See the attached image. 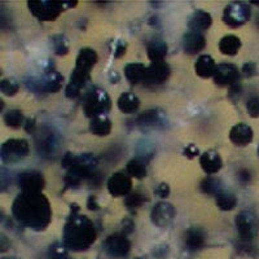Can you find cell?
Listing matches in <instances>:
<instances>
[{"label": "cell", "instance_id": "cell-46", "mask_svg": "<svg viewBox=\"0 0 259 259\" xmlns=\"http://www.w3.org/2000/svg\"><path fill=\"white\" fill-rule=\"evenodd\" d=\"M258 156H259V145H258Z\"/></svg>", "mask_w": 259, "mask_h": 259}, {"label": "cell", "instance_id": "cell-10", "mask_svg": "<svg viewBox=\"0 0 259 259\" xmlns=\"http://www.w3.org/2000/svg\"><path fill=\"white\" fill-rule=\"evenodd\" d=\"M152 222L159 228H166L174 221L175 209L168 202H158L152 210Z\"/></svg>", "mask_w": 259, "mask_h": 259}, {"label": "cell", "instance_id": "cell-33", "mask_svg": "<svg viewBox=\"0 0 259 259\" xmlns=\"http://www.w3.org/2000/svg\"><path fill=\"white\" fill-rule=\"evenodd\" d=\"M20 90V84L15 78H6L0 83V91L6 96H15Z\"/></svg>", "mask_w": 259, "mask_h": 259}, {"label": "cell", "instance_id": "cell-26", "mask_svg": "<svg viewBox=\"0 0 259 259\" xmlns=\"http://www.w3.org/2000/svg\"><path fill=\"white\" fill-rule=\"evenodd\" d=\"M148 57L152 62H161L167 55V45L162 40H154L148 45Z\"/></svg>", "mask_w": 259, "mask_h": 259}, {"label": "cell", "instance_id": "cell-11", "mask_svg": "<svg viewBox=\"0 0 259 259\" xmlns=\"http://www.w3.org/2000/svg\"><path fill=\"white\" fill-rule=\"evenodd\" d=\"M240 77L239 69L236 68L235 65L232 64H221L217 66V70H215L214 75V82L218 85H228L231 87L232 84L237 83Z\"/></svg>", "mask_w": 259, "mask_h": 259}, {"label": "cell", "instance_id": "cell-8", "mask_svg": "<svg viewBox=\"0 0 259 259\" xmlns=\"http://www.w3.org/2000/svg\"><path fill=\"white\" fill-rule=\"evenodd\" d=\"M30 12L40 21H53L56 20L64 12L65 3H56V2H29L27 3Z\"/></svg>", "mask_w": 259, "mask_h": 259}, {"label": "cell", "instance_id": "cell-22", "mask_svg": "<svg viewBox=\"0 0 259 259\" xmlns=\"http://www.w3.org/2000/svg\"><path fill=\"white\" fill-rule=\"evenodd\" d=\"M145 73H147V66L140 62H131L124 66V75H126L127 80L133 84L144 83Z\"/></svg>", "mask_w": 259, "mask_h": 259}, {"label": "cell", "instance_id": "cell-43", "mask_svg": "<svg viewBox=\"0 0 259 259\" xmlns=\"http://www.w3.org/2000/svg\"><path fill=\"white\" fill-rule=\"evenodd\" d=\"M240 94H241V85L239 84V82L235 83V84H232L230 87V94H228V96L231 97V99H233V97H240Z\"/></svg>", "mask_w": 259, "mask_h": 259}, {"label": "cell", "instance_id": "cell-19", "mask_svg": "<svg viewBox=\"0 0 259 259\" xmlns=\"http://www.w3.org/2000/svg\"><path fill=\"white\" fill-rule=\"evenodd\" d=\"M205 36L201 34V32L197 31H192L189 30L184 35V40H183V47H184V51L189 55H193V53H197L200 51H202L205 48Z\"/></svg>", "mask_w": 259, "mask_h": 259}, {"label": "cell", "instance_id": "cell-25", "mask_svg": "<svg viewBox=\"0 0 259 259\" xmlns=\"http://www.w3.org/2000/svg\"><path fill=\"white\" fill-rule=\"evenodd\" d=\"M90 131L97 136L109 135L112 131V122L106 115H99V117L92 118L91 123H90Z\"/></svg>", "mask_w": 259, "mask_h": 259}, {"label": "cell", "instance_id": "cell-21", "mask_svg": "<svg viewBox=\"0 0 259 259\" xmlns=\"http://www.w3.org/2000/svg\"><path fill=\"white\" fill-rule=\"evenodd\" d=\"M194 70L198 77L206 79L214 75L215 70H217V64H215L214 59L210 55H202L197 59L196 64H194Z\"/></svg>", "mask_w": 259, "mask_h": 259}, {"label": "cell", "instance_id": "cell-44", "mask_svg": "<svg viewBox=\"0 0 259 259\" xmlns=\"http://www.w3.org/2000/svg\"><path fill=\"white\" fill-rule=\"evenodd\" d=\"M87 205H89L90 210H97V209H99V205H97L96 198H95L94 196H91V197L89 198V203H87Z\"/></svg>", "mask_w": 259, "mask_h": 259}, {"label": "cell", "instance_id": "cell-28", "mask_svg": "<svg viewBox=\"0 0 259 259\" xmlns=\"http://www.w3.org/2000/svg\"><path fill=\"white\" fill-rule=\"evenodd\" d=\"M147 163L142 158H134L127 163V174L136 179L147 177Z\"/></svg>", "mask_w": 259, "mask_h": 259}, {"label": "cell", "instance_id": "cell-24", "mask_svg": "<svg viewBox=\"0 0 259 259\" xmlns=\"http://www.w3.org/2000/svg\"><path fill=\"white\" fill-rule=\"evenodd\" d=\"M240 48H241V40L239 36L233 35V34L223 36L219 41V51L226 56H235L240 51Z\"/></svg>", "mask_w": 259, "mask_h": 259}, {"label": "cell", "instance_id": "cell-41", "mask_svg": "<svg viewBox=\"0 0 259 259\" xmlns=\"http://www.w3.org/2000/svg\"><path fill=\"white\" fill-rule=\"evenodd\" d=\"M255 71H256V66L254 62H247V64H245L244 66H242V73H245V75H247V77L253 75Z\"/></svg>", "mask_w": 259, "mask_h": 259}, {"label": "cell", "instance_id": "cell-42", "mask_svg": "<svg viewBox=\"0 0 259 259\" xmlns=\"http://www.w3.org/2000/svg\"><path fill=\"white\" fill-rule=\"evenodd\" d=\"M237 179L242 183V184H247V183L250 182L251 177H250V172L247 170H240L239 174H237Z\"/></svg>", "mask_w": 259, "mask_h": 259}, {"label": "cell", "instance_id": "cell-40", "mask_svg": "<svg viewBox=\"0 0 259 259\" xmlns=\"http://www.w3.org/2000/svg\"><path fill=\"white\" fill-rule=\"evenodd\" d=\"M198 153H200V152H198V148L193 144L187 145L186 149H184V154H186L187 157H189V158H194V157H197Z\"/></svg>", "mask_w": 259, "mask_h": 259}, {"label": "cell", "instance_id": "cell-15", "mask_svg": "<svg viewBox=\"0 0 259 259\" xmlns=\"http://www.w3.org/2000/svg\"><path fill=\"white\" fill-rule=\"evenodd\" d=\"M254 139L253 128L246 123H237L231 128L230 140L239 147L250 144Z\"/></svg>", "mask_w": 259, "mask_h": 259}, {"label": "cell", "instance_id": "cell-34", "mask_svg": "<svg viewBox=\"0 0 259 259\" xmlns=\"http://www.w3.org/2000/svg\"><path fill=\"white\" fill-rule=\"evenodd\" d=\"M201 191L206 194H218L221 191V182L215 178H206L201 182Z\"/></svg>", "mask_w": 259, "mask_h": 259}, {"label": "cell", "instance_id": "cell-23", "mask_svg": "<svg viewBox=\"0 0 259 259\" xmlns=\"http://www.w3.org/2000/svg\"><path fill=\"white\" fill-rule=\"evenodd\" d=\"M117 105L118 109L121 110L122 113L133 114V113L138 112V109L140 108V100H139V97L135 94H133V92H124L118 99Z\"/></svg>", "mask_w": 259, "mask_h": 259}, {"label": "cell", "instance_id": "cell-3", "mask_svg": "<svg viewBox=\"0 0 259 259\" xmlns=\"http://www.w3.org/2000/svg\"><path fill=\"white\" fill-rule=\"evenodd\" d=\"M112 108V101H110L109 95L106 94L105 90L92 89L87 92L83 101V112L85 117L95 118L99 115H106Z\"/></svg>", "mask_w": 259, "mask_h": 259}, {"label": "cell", "instance_id": "cell-30", "mask_svg": "<svg viewBox=\"0 0 259 259\" xmlns=\"http://www.w3.org/2000/svg\"><path fill=\"white\" fill-rule=\"evenodd\" d=\"M217 206L223 211H230V210L235 209L237 205V200L232 193H227V192H219L215 198Z\"/></svg>", "mask_w": 259, "mask_h": 259}, {"label": "cell", "instance_id": "cell-13", "mask_svg": "<svg viewBox=\"0 0 259 259\" xmlns=\"http://www.w3.org/2000/svg\"><path fill=\"white\" fill-rule=\"evenodd\" d=\"M170 77V66L165 61L152 62L147 68L144 83L147 84H162Z\"/></svg>", "mask_w": 259, "mask_h": 259}, {"label": "cell", "instance_id": "cell-32", "mask_svg": "<svg viewBox=\"0 0 259 259\" xmlns=\"http://www.w3.org/2000/svg\"><path fill=\"white\" fill-rule=\"evenodd\" d=\"M4 122L8 127H13V128H17L21 124L24 123V114L21 110H9L7 112V114L4 115Z\"/></svg>", "mask_w": 259, "mask_h": 259}, {"label": "cell", "instance_id": "cell-16", "mask_svg": "<svg viewBox=\"0 0 259 259\" xmlns=\"http://www.w3.org/2000/svg\"><path fill=\"white\" fill-rule=\"evenodd\" d=\"M36 144H38V149L40 153L51 156V154H55L57 149V138L52 130L43 128L40 134H38L36 136Z\"/></svg>", "mask_w": 259, "mask_h": 259}, {"label": "cell", "instance_id": "cell-14", "mask_svg": "<svg viewBox=\"0 0 259 259\" xmlns=\"http://www.w3.org/2000/svg\"><path fill=\"white\" fill-rule=\"evenodd\" d=\"M131 187H133V182L130 177L124 175L123 172H115L108 180V191L114 197L127 196L131 191Z\"/></svg>", "mask_w": 259, "mask_h": 259}, {"label": "cell", "instance_id": "cell-39", "mask_svg": "<svg viewBox=\"0 0 259 259\" xmlns=\"http://www.w3.org/2000/svg\"><path fill=\"white\" fill-rule=\"evenodd\" d=\"M156 194L162 198L167 197L168 194H170V187H168V184H166V183H161V184L156 188Z\"/></svg>", "mask_w": 259, "mask_h": 259}, {"label": "cell", "instance_id": "cell-2", "mask_svg": "<svg viewBox=\"0 0 259 259\" xmlns=\"http://www.w3.org/2000/svg\"><path fill=\"white\" fill-rule=\"evenodd\" d=\"M96 240L94 223L84 215L73 214L64 228V245L74 251L87 250Z\"/></svg>", "mask_w": 259, "mask_h": 259}, {"label": "cell", "instance_id": "cell-31", "mask_svg": "<svg viewBox=\"0 0 259 259\" xmlns=\"http://www.w3.org/2000/svg\"><path fill=\"white\" fill-rule=\"evenodd\" d=\"M52 47L56 55H68L69 52V41L64 35H53L52 36Z\"/></svg>", "mask_w": 259, "mask_h": 259}, {"label": "cell", "instance_id": "cell-37", "mask_svg": "<svg viewBox=\"0 0 259 259\" xmlns=\"http://www.w3.org/2000/svg\"><path fill=\"white\" fill-rule=\"evenodd\" d=\"M246 109L251 118H259V96L251 97L250 100L247 101Z\"/></svg>", "mask_w": 259, "mask_h": 259}, {"label": "cell", "instance_id": "cell-1", "mask_svg": "<svg viewBox=\"0 0 259 259\" xmlns=\"http://www.w3.org/2000/svg\"><path fill=\"white\" fill-rule=\"evenodd\" d=\"M15 218L24 226L40 231L45 230L52 218L50 201L41 192H22L12 205Z\"/></svg>", "mask_w": 259, "mask_h": 259}, {"label": "cell", "instance_id": "cell-9", "mask_svg": "<svg viewBox=\"0 0 259 259\" xmlns=\"http://www.w3.org/2000/svg\"><path fill=\"white\" fill-rule=\"evenodd\" d=\"M104 246H105V250L108 251V254H110L112 256H117V258L126 256L131 250V242L128 241L126 236L121 235V233L109 236L105 240Z\"/></svg>", "mask_w": 259, "mask_h": 259}, {"label": "cell", "instance_id": "cell-36", "mask_svg": "<svg viewBox=\"0 0 259 259\" xmlns=\"http://www.w3.org/2000/svg\"><path fill=\"white\" fill-rule=\"evenodd\" d=\"M50 259H69L68 253H66V246H61L59 244L51 246Z\"/></svg>", "mask_w": 259, "mask_h": 259}, {"label": "cell", "instance_id": "cell-35", "mask_svg": "<svg viewBox=\"0 0 259 259\" xmlns=\"http://www.w3.org/2000/svg\"><path fill=\"white\" fill-rule=\"evenodd\" d=\"M145 201H147V197H145L144 194L140 193V192H135V193L127 196L124 203H126V206L128 209H136V207L142 206Z\"/></svg>", "mask_w": 259, "mask_h": 259}, {"label": "cell", "instance_id": "cell-27", "mask_svg": "<svg viewBox=\"0 0 259 259\" xmlns=\"http://www.w3.org/2000/svg\"><path fill=\"white\" fill-rule=\"evenodd\" d=\"M205 244V232L200 228L192 227L186 233V245L191 250L200 249Z\"/></svg>", "mask_w": 259, "mask_h": 259}, {"label": "cell", "instance_id": "cell-29", "mask_svg": "<svg viewBox=\"0 0 259 259\" xmlns=\"http://www.w3.org/2000/svg\"><path fill=\"white\" fill-rule=\"evenodd\" d=\"M162 122V113L157 109H150L138 117V123L144 127L157 126Z\"/></svg>", "mask_w": 259, "mask_h": 259}, {"label": "cell", "instance_id": "cell-17", "mask_svg": "<svg viewBox=\"0 0 259 259\" xmlns=\"http://www.w3.org/2000/svg\"><path fill=\"white\" fill-rule=\"evenodd\" d=\"M96 62L97 53L95 52L92 48H83L79 52V55H78L74 70L80 71V73L90 75V73H91L92 68L96 65Z\"/></svg>", "mask_w": 259, "mask_h": 259}, {"label": "cell", "instance_id": "cell-45", "mask_svg": "<svg viewBox=\"0 0 259 259\" xmlns=\"http://www.w3.org/2000/svg\"><path fill=\"white\" fill-rule=\"evenodd\" d=\"M3 259H16V258H3Z\"/></svg>", "mask_w": 259, "mask_h": 259}, {"label": "cell", "instance_id": "cell-4", "mask_svg": "<svg viewBox=\"0 0 259 259\" xmlns=\"http://www.w3.org/2000/svg\"><path fill=\"white\" fill-rule=\"evenodd\" d=\"M27 89L34 92H57L62 87L64 77L56 70H51L41 77L27 78Z\"/></svg>", "mask_w": 259, "mask_h": 259}, {"label": "cell", "instance_id": "cell-20", "mask_svg": "<svg viewBox=\"0 0 259 259\" xmlns=\"http://www.w3.org/2000/svg\"><path fill=\"white\" fill-rule=\"evenodd\" d=\"M212 24L211 15L206 11H202V9H198L193 15L191 16L188 22V26L192 31H205V30L209 29Z\"/></svg>", "mask_w": 259, "mask_h": 259}, {"label": "cell", "instance_id": "cell-7", "mask_svg": "<svg viewBox=\"0 0 259 259\" xmlns=\"http://www.w3.org/2000/svg\"><path fill=\"white\" fill-rule=\"evenodd\" d=\"M236 227L240 235V239L249 244L258 235L259 223L255 215L251 211H241L236 217Z\"/></svg>", "mask_w": 259, "mask_h": 259}, {"label": "cell", "instance_id": "cell-12", "mask_svg": "<svg viewBox=\"0 0 259 259\" xmlns=\"http://www.w3.org/2000/svg\"><path fill=\"white\" fill-rule=\"evenodd\" d=\"M45 184V178L38 171H24L18 175V186L22 192H40Z\"/></svg>", "mask_w": 259, "mask_h": 259}, {"label": "cell", "instance_id": "cell-38", "mask_svg": "<svg viewBox=\"0 0 259 259\" xmlns=\"http://www.w3.org/2000/svg\"><path fill=\"white\" fill-rule=\"evenodd\" d=\"M124 53H126V45H124L123 41H117L114 48H113V55H114V57L119 59V57L123 56Z\"/></svg>", "mask_w": 259, "mask_h": 259}, {"label": "cell", "instance_id": "cell-6", "mask_svg": "<svg viewBox=\"0 0 259 259\" xmlns=\"http://www.w3.org/2000/svg\"><path fill=\"white\" fill-rule=\"evenodd\" d=\"M250 7L245 3H231L224 8L223 21L227 26L240 27L250 20Z\"/></svg>", "mask_w": 259, "mask_h": 259}, {"label": "cell", "instance_id": "cell-5", "mask_svg": "<svg viewBox=\"0 0 259 259\" xmlns=\"http://www.w3.org/2000/svg\"><path fill=\"white\" fill-rule=\"evenodd\" d=\"M29 154V143L25 139H9L2 145L0 156L4 163H17Z\"/></svg>", "mask_w": 259, "mask_h": 259}, {"label": "cell", "instance_id": "cell-18", "mask_svg": "<svg viewBox=\"0 0 259 259\" xmlns=\"http://www.w3.org/2000/svg\"><path fill=\"white\" fill-rule=\"evenodd\" d=\"M200 165L206 174L212 175L221 171L222 166H223V161H222V157L219 156L218 152L207 150L200 157Z\"/></svg>", "mask_w": 259, "mask_h": 259}]
</instances>
